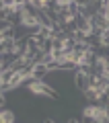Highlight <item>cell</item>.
Here are the masks:
<instances>
[{
    "label": "cell",
    "instance_id": "obj_1",
    "mask_svg": "<svg viewBox=\"0 0 109 123\" xmlns=\"http://www.w3.org/2000/svg\"><path fill=\"white\" fill-rule=\"evenodd\" d=\"M72 82H74V88L78 92H87L89 88H91V82H89V76L82 74V72H74V76H72Z\"/></svg>",
    "mask_w": 109,
    "mask_h": 123
},
{
    "label": "cell",
    "instance_id": "obj_2",
    "mask_svg": "<svg viewBox=\"0 0 109 123\" xmlns=\"http://www.w3.org/2000/svg\"><path fill=\"white\" fill-rule=\"evenodd\" d=\"M31 76H33L35 80H45V78L49 76V70H48V66H45V64H35Z\"/></svg>",
    "mask_w": 109,
    "mask_h": 123
},
{
    "label": "cell",
    "instance_id": "obj_3",
    "mask_svg": "<svg viewBox=\"0 0 109 123\" xmlns=\"http://www.w3.org/2000/svg\"><path fill=\"white\" fill-rule=\"evenodd\" d=\"M101 47L109 49V29H105L103 33H101Z\"/></svg>",
    "mask_w": 109,
    "mask_h": 123
},
{
    "label": "cell",
    "instance_id": "obj_4",
    "mask_svg": "<svg viewBox=\"0 0 109 123\" xmlns=\"http://www.w3.org/2000/svg\"><path fill=\"white\" fill-rule=\"evenodd\" d=\"M4 103H6V97L4 92H0V109H4Z\"/></svg>",
    "mask_w": 109,
    "mask_h": 123
},
{
    "label": "cell",
    "instance_id": "obj_5",
    "mask_svg": "<svg viewBox=\"0 0 109 123\" xmlns=\"http://www.w3.org/2000/svg\"><path fill=\"white\" fill-rule=\"evenodd\" d=\"M105 17H107V21H109V0H105Z\"/></svg>",
    "mask_w": 109,
    "mask_h": 123
},
{
    "label": "cell",
    "instance_id": "obj_6",
    "mask_svg": "<svg viewBox=\"0 0 109 123\" xmlns=\"http://www.w3.org/2000/svg\"><path fill=\"white\" fill-rule=\"evenodd\" d=\"M43 123H56V121H54L52 117H43Z\"/></svg>",
    "mask_w": 109,
    "mask_h": 123
},
{
    "label": "cell",
    "instance_id": "obj_7",
    "mask_svg": "<svg viewBox=\"0 0 109 123\" xmlns=\"http://www.w3.org/2000/svg\"><path fill=\"white\" fill-rule=\"evenodd\" d=\"M68 123H80V121H76V119L72 117V119H68Z\"/></svg>",
    "mask_w": 109,
    "mask_h": 123
}]
</instances>
